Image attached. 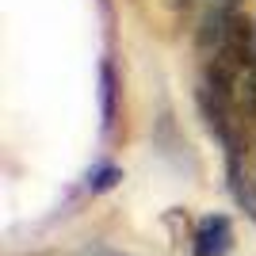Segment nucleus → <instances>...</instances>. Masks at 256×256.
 I'll list each match as a JSON object with an SVG mask.
<instances>
[{
    "label": "nucleus",
    "instance_id": "6",
    "mask_svg": "<svg viewBox=\"0 0 256 256\" xmlns=\"http://www.w3.org/2000/svg\"><path fill=\"white\" fill-rule=\"evenodd\" d=\"M80 256H126V252H115V248H84Z\"/></svg>",
    "mask_w": 256,
    "mask_h": 256
},
{
    "label": "nucleus",
    "instance_id": "5",
    "mask_svg": "<svg viewBox=\"0 0 256 256\" xmlns=\"http://www.w3.org/2000/svg\"><path fill=\"white\" fill-rule=\"evenodd\" d=\"M115 180H118V168H111V164H104V168H100L96 176H88V184H92V192H104V188H111Z\"/></svg>",
    "mask_w": 256,
    "mask_h": 256
},
{
    "label": "nucleus",
    "instance_id": "4",
    "mask_svg": "<svg viewBox=\"0 0 256 256\" xmlns=\"http://www.w3.org/2000/svg\"><path fill=\"white\" fill-rule=\"evenodd\" d=\"M226 12H237V0H206L203 23H214V20H222Z\"/></svg>",
    "mask_w": 256,
    "mask_h": 256
},
{
    "label": "nucleus",
    "instance_id": "1",
    "mask_svg": "<svg viewBox=\"0 0 256 256\" xmlns=\"http://www.w3.org/2000/svg\"><path fill=\"white\" fill-rule=\"evenodd\" d=\"M234 248V226L226 214H206L199 218L195 226V237H192V252L195 256H226Z\"/></svg>",
    "mask_w": 256,
    "mask_h": 256
},
{
    "label": "nucleus",
    "instance_id": "2",
    "mask_svg": "<svg viewBox=\"0 0 256 256\" xmlns=\"http://www.w3.org/2000/svg\"><path fill=\"white\" fill-rule=\"evenodd\" d=\"M226 176H230V192H234L237 206H241L256 226V180L245 172V164H241V150H226Z\"/></svg>",
    "mask_w": 256,
    "mask_h": 256
},
{
    "label": "nucleus",
    "instance_id": "3",
    "mask_svg": "<svg viewBox=\"0 0 256 256\" xmlns=\"http://www.w3.org/2000/svg\"><path fill=\"white\" fill-rule=\"evenodd\" d=\"M104 118L107 122L115 118V73H111V65H104Z\"/></svg>",
    "mask_w": 256,
    "mask_h": 256
}]
</instances>
